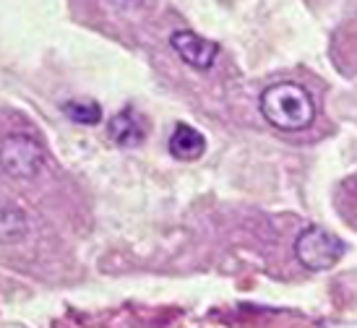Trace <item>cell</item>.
<instances>
[{"label":"cell","mask_w":357,"mask_h":328,"mask_svg":"<svg viewBox=\"0 0 357 328\" xmlns=\"http://www.w3.org/2000/svg\"><path fill=\"white\" fill-rule=\"evenodd\" d=\"M109 139L123 149H136L144 143V125L130 109H123L109 120Z\"/></svg>","instance_id":"cell-6"},{"label":"cell","mask_w":357,"mask_h":328,"mask_svg":"<svg viewBox=\"0 0 357 328\" xmlns=\"http://www.w3.org/2000/svg\"><path fill=\"white\" fill-rule=\"evenodd\" d=\"M109 8L118 10V13H133V10H139L146 0H105Z\"/></svg>","instance_id":"cell-9"},{"label":"cell","mask_w":357,"mask_h":328,"mask_svg":"<svg viewBox=\"0 0 357 328\" xmlns=\"http://www.w3.org/2000/svg\"><path fill=\"white\" fill-rule=\"evenodd\" d=\"M0 167L6 169L10 178H37L45 167V149L40 141L26 133H10L0 143Z\"/></svg>","instance_id":"cell-3"},{"label":"cell","mask_w":357,"mask_h":328,"mask_svg":"<svg viewBox=\"0 0 357 328\" xmlns=\"http://www.w3.org/2000/svg\"><path fill=\"white\" fill-rule=\"evenodd\" d=\"M204 151H206V139L201 136V130L178 123L169 136V154L180 162H196L204 157Z\"/></svg>","instance_id":"cell-5"},{"label":"cell","mask_w":357,"mask_h":328,"mask_svg":"<svg viewBox=\"0 0 357 328\" xmlns=\"http://www.w3.org/2000/svg\"><path fill=\"white\" fill-rule=\"evenodd\" d=\"M169 45H172V50L178 52L180 60H183L185 65H190V68H196V70H208L219 55L217 42L206 40V37H201V34L188 31V29L175 31V34L169 37Z\"/></svg>","instance_id":"cell-4"},{"label":"cell","mask_w":357,"mask_h":328,"mask_svg":"<svg viewBox=\"0 0 357 328\" xmlns=\"http://www.w3.org/2000/svg\"><path fill=\"white\" fill-rule=\"evenodd\" d=\"M344 242L324 227L303 229L295 240V256L307 271H328L334 269L344 256Z\"/></svg>","instance_id":"cell-2"},{"label":"cell","mask_w":357,"mask_h":328,"mask_svg":"<svg viewBox=\"0 0 357 328\" xmlns=\"http://www.w3.org/2000/svg\"><path fill=\"white\" fill-rule=\"evenodd\" d=\"M66 118L79 123V125H97L102 120V107L91 100H70L63 104Z\"/></svg>","instance_id":"cell-8"},{"label":"cell","mask_w":357,"mask_h":328,"mask_svg":"<svg viewBox=\"0 0 357 328\" xmlns=\"http://www.w3.org/2000/svg\"><path fill=\"white\" fill-rule=\"evenodd\" d=\"M29 232V221H26V214L10 203V201H0V242L6 245H13V242H21Z\"/></svg>","instance_id":"cell-7"},{"label":"cell","mask_w":357,"mask_h":328,"mask_svg":"<svg viewBox=\"0 0 357 328\" xmlns=\"http://www.w3.org/2000/svg\"><path fill=\"white\" fill-rule=\"evenodd\" d=\"M258 107L268 125H274L277 130H287V133L310 128L316 120V102L310 97V91L295 81L271 84L261 94Z\"/></svg>","instance_id":"cell-1"}]
</instances>
